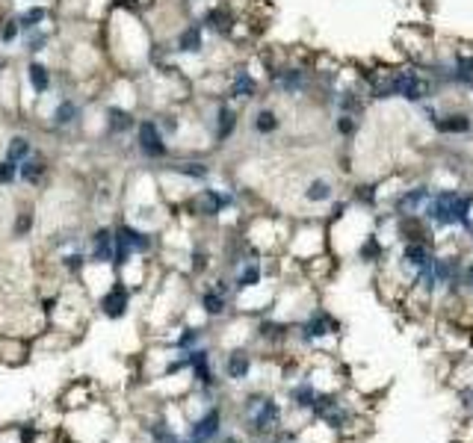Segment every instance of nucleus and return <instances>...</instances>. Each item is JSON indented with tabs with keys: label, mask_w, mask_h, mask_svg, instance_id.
<instances>
[{
	"label": "nucleus",
	"mask_w": 473,
	"mask_h": 443,
	"mask_svg": "<svg viewBox=\"0 0 473 443\" xmlns=\"http://www.w3.org/2000/svg\"><path fill=\"white\" fill-rule=\"evenodd\" d=\"M199 337H202V331L199 328H184V334L175 340V346H178L181 352H186V349H193L195 343H199Z\"/></svg>",
	"instance_id": "31"
},
{
	"label": "nucleus",
	"mask_w": 473,
	"mask_h": 443,
	"mask_svg": "<svg viewBox=\"0 0 473 443\" xmlns=\"http://www.w3.org/2000/svg\"><path fill=\"white\" fill-rule=\"evenodd\" d=\"M267 83V77L251 71L249 62H234L225 71V98L234 104H249L260 95V86Z\"/></svg>",
	"instance_id": "6"
},
{
	"label": "nucleus",
	"mask_w": 473,
	"mask_h": 443,
	"mask_svg": "<svg viewBox=\"0 0 473 443\" xmlns=\"http://www.w3.org/2000/svg\"><path fill=\"white\" fill-rule=\"evenodd\" d=\"M249 372H251V354L246 349L231 352L228 361H225V375H228V379L231 381H246Z\"/></svg>",
	"instance_id": "24"
},
{
	"label": "nucleus",
	"mask_w": 473,
	"mask_h": 443,
	"mask_svg": "<svg viewBox=\"0 0 473 443\" xmlns=\"http://www.w3.org/2000/svg\"><path fill=\"white\" fill-rule=\"evenodd\" d=\"M186 367L193 370L195 381L199 384H211L213 375H211V352L207 349H190L186 352Z\"/></svg>",
	"instance_id": "22"
},
{
	"label": "nucleus",
	"mask_w": 473,
	"mask_h": 443,
	"mask_svg": "<svg viewBox=\"0 0 473 443\" xmlns=\"http://www.w3.org/2000/svg\"><path fill=\"white\" fill-rule=\"evenodd\" d=\"M202 307L207 316H222L228 310V290H222V287H207V290L202 293Z\"/></svg>",
	"instance_id": "25"
},
{
	"label": "nucleus",
	"mask_w": 473,
	"mask_h": 443,
	"mask_svg": "<svg viewBox=\"0 0 473 443\" xmlns=\"http://www.w3.org/2000/svg\"><path fill=\"white\" fill-rule=\"evenodd\" d=\"M435 257V251H432V242H426V239H414V242H402V248H400V266L405 272H411V278L417 272L423 269V266Z\"/></svg>",
	"instance_id": "14"
},
{
	"label": "nucleus",
	"mask_w": 473,
	"mask_h": 443,
	"mask_svg": "<svg viewBox=\"0 0 473 443\" xmlns=\"http://www.w3.org/2000/svg\"><path fill=\"white\" fill-rule=\"evenodd\" d=\"M243 417H246V423L255 435L267 437L281 423V405L275 402L272 396H251L243 408Z\"/></svg>",
	"instance_id": "7"
},
{
	"label": "nucleus",
	"mask_w": 473,
	"mask_h": 443,
	"mask_svg": "<svg viewBox=\"0 0 473 443\" xmlns=\"http://www.w3.org/2000/svg\"><path fill=\"white\" fill-rule=\"evenodd\" d=\"M458 399H461V408H465L467 414H473V384H470V387H465V390L458 393Z\"/></svg>",
	"instance_id": "34"
},
{
	"label": "nucleus",
	"mask_w": 473,
	"mask_h": 443,
	"mask_svg": "<svg viewBox=\"0 0 473 443\" xmlns=\"http://www.w3.org/2000/svg\"><path fill=\"white\" fill-rule=\"evenodd\" d=\"M57 77H60V69L53 62H48L45 57H27L21 86H24L30 95V109L36 107V101L57 92Z\"/></svg>",
	"instance_id": "4"
},
{
	"label": "nucleus",
	"mask_w": 473,
	"mask_h": 443,
	"mask_svg": "<svg viewBox=\"0 0 473 443\" xmlns=\"http://www.w3.org/2000/svg\"><path fill=\"white\" fill-rule=\"evenodd\" d=\"M134 148L145 163H166L172 160V142L163 133L157 116H142L134 130Z\"/></svg>",
	"instance_id": "3"
},
{
	"label": "nucleus",
	"mask_w": 473,
	"mask_h": 443,
	"mask_svg": "<svg viewBox=\"0 0 473 443\" xmlns=\"http://www.w3.org/2000/svg\"><path fill=\"white\" fill-rule=\"evenodd\" d=\"M432 127H435V133H441V136H467L473 130V118L465 109H447V113L438 116Z\"/></svg>",
	"instance_id": "17"
},
{
	"label": "nucleus",
	"mask_w": 473,
	"mask_h": 443,
	"mask_svg": "<svg viewBox=\"0 0 473 443\" xmlns=\"http://www.w3.org/2000/svg\"><path fill=\"white\" fill-rule=\"evenodd\" d=\"M33 154H36V142H33L30 133H12L6 142V148H3V160L21 165L27 157H33Z\"/></svg>",
	"instance_id": "20"
},
{
	"label": "nucleus",
	"mask_w": 473,
	"mask_h": 443,
	"mask_svg": "<svg viewBox=\"0 0 473 443\" xmlns=\"http://www.w3.org/2000/svg\"><path fill=\"white\" fill-rule=\"evenodd\" d=\"M18 169H21V165L0 157V186H3V190H9V186L18 183Z\"/></svg>",
	"instance_id": "30"
},
{
	"label": "nucleus",
	"mask_w": 473,
	"mask_h": 443,
	"mask_svg": "<svg viewBox=\"0 0 473 443\" xmlns=\"http://www.w3.org/2000/svg\"><path fill=\"white\" fill-rule=\"evenodd\" d=\"M281 127V118L275 113V107H258L255 116H251V130L258 133V136H272V133H278Z\"/></svg>",
	"instance_id": "21"
},
{
	"label": "nucleus",
	"mask_w": 473,
	"mask_h": 443,
	"mask_svg": "<svg viewBox=\"0 0 473 443\" xmlns=\"http://www.w3.org/2000/svg\"><path fill=\"white\" fill-rule=\"evenodd\" d=\"M98 307H101V314H104L107 319H122V316L127 314V307H130V287H127L125 281H116V284L101 296Z\"/></svg>",
	"instance_id": "16"
},
{
	"label": "nucleus",
	"mask_w": 473,
	"mask_h": 443,
	"mask_svg": "<svg viewBox=\"0 0 473 443\" xmlns=\"http://www.w3.org/2000/svg\"><path fill=\"white\" fill-rule=\"evenodd\" d=\"M101 44L109 69H116V74L136 77L151 69L157 36H154L145 12L130 6H113L101 24Z\"/></svg>",
	"instance_id": "1"
},
{
	"label": "nucleus",
	"mask_w": 473,
	"mask_h": 443,
	"mask_svg": "<svg viewBox=\"0 0 473 443\" xmlns=\"http://www.w3.org/2000/svg\"><path fill=\"white\" fill-rule=\"evenodd\" d=\"M225 443H237V440H234V437H228V440H225Z\"/></svg>",
	"instance_id": "36"
},
{
	"label": "nucleus",
	"mask_w": 473,
	"mask_h": 443,
	"mask_svg": "<svg viewBox=\"0 0 473 443\" xmlns=\"http://www.w3.org/2000/svg\"><path fill=\"white\" fill-rule=\"evenodd\" d=\"M101 121H104V136H107V139H125L127 133L136 130L139 116H136L134 107L109 101V104L104 107V113H101Z\"/></svg>",
	"instance_id": "9"
},
{
	"label": "nucleus",
	"mask_w": 473,
	"mask_h": 443,
	"mask_svg": "<svg viewBox=\"0 0 473 443\" xmlns=\"http://www.w3.org/2000/svg\"><path fill=\"white\" fill-rule=\"evenodd\" d=\"M12 44H21L18 12L15 9H3L0 12V48H12Z\"/></svg>",
	"instance_id": "23"
},
{
	"label": "nucleus",
	"mask_w": 473,
	"mask_h": 443,
	"mask_svg": "<svg viewBox=\"0 0 473 443\" xmlns=\"http://www.w3.org/2000/svg\"><path fill=\"white\" fill-rule=\"evenodd\" d=\"M316 396H320V390L314 387V381H302V384L290 387V402L296 408H307V411H311L314 402H316Z\"/></svg>",
	"instance_id": "27"
},
{
	"label": "nucleus",
	"mask_w": 473,
	"mask_h": 443,
	"mask_svg": "<svg viewBox=\"0 0 473 443\" xmlns=\"http://www.w3.org/2000/svg\"><path fill=\"white\" fill-rule=\"evenodd\" d=\"M263 281V263L258 257L249 260H237V275H234V287L240 293L243 290H255V287Z\"/></svg>",
	"instance_id": "19"
},
{
	"label": "nucleus",
	"mask_w": 473,
	"mask_h": 443,
	"mask_svg": "<svg viewBox=\"0 0 473 443\" xmlns=\"http://www.w3.org/2000/svg\"><path fill=\"white\" fill-rule=\"evenodd\" d=\"M337 331H340L337 319L328 314L325 307H314L311 314H307L305 323L299 325V337H302V343H316V340H323V337L337 334Z\"/></svg>",
	"instance_id": "11"
},
{
	"label": "nucleus",
	"mask_w": 473,
	"mask_h": 443,
	"mask_svg": "<svg viewBox=\"0 0 473 443\" xmlns=\"http://www.w3.org/2000/svg\"><path fill=\"white\" fill-rule=\"evenodd\" d=\"M33 225H36V210H33V204H27V207H18L12 234H15V237H27L30 230H33Z\"/></svg>",
	"instance_id": "28"
},
{
	"label": "nucleus",
	"mask_w": 473,
	"mask_h": 443,
	"mask_svg": "<svg viewBox=\"0 0 473 443\" xmlns=\"http://www.w3.org/2000/svg\"><path fill=\"white\" fill-rule=\"evenodd\" d=\"M334 198V183L325 181V177H314V181H307L305 186V201L307 204H325Z\"/></svg>",
	"instance_id": "26"
},
{
	"label": "nucleus",
	"mask_w": 473,
	"mask_h": 443,
	"mask_svg": "<svg viewBox=\"0 0 473 443\" xmlns=\"http://www.w3.org/2000/svg\"><path fill=\"white\" fill-rule=\"evenodd\" d=\"M432 186L429 183H414V186H402V190L393 195L391 201V210L393 216L402 219V216H423V210L429 204V198H432Z\"/></svg>",
	"instance_id": "10"
},
{
	"label": "nucleus",
	"mask_w": 473,
	"mask_h": 443,
	"mask_svg": "<svg viewBox=\"0 0 473 443\" xmlns=\"http://www.w3.org/2000/svg\"><path fill=\"white\" fill-rule=\"evenodd\" d=\"M207 125H211V139L216 142V145H225V142H231L237 136V130H240V109H237V104L228 101V98H213Z\"/></svg>",
	"instance_id": "8"
},
{
	"label": "nucleus",
	"mask_w": 473,
	"mask_h": 443,
	"mask_svg": "<svg viewBox=\"0 0 473 443\" xmlns=\"http://www.w3.org/2000/svg\"><path fill=\"white\" fill-rule=\"evenodd\" d=\"M219 426H222V414L216 411V408H211L202 419H195L190 435H186L184 443H211L216 435H219Z\"/></svg>",
	"instance_id": "18"
},
{
	"label": "nucleus",
	"mask_w": 473,
	"mask_h": 443,
	"mask_svg": "<svg viewBox=\"0 0 473 443\" xmlns=\"http://www.w3.org/2000/svg\"><path fill=\"white\" fill-rule=\"evenodd\" d=\"M12 74V62H9V57H3V53H0V80H3V77H9Z\"/></svg>",
	"instance_id": "35"
},
{
	"label": "nucleus",
	"mask_w": 473,
	"mask_h": 443,
	"mask_svg": "<svg viewBox=\"0 0 473 443\" xmlns=\"http://www.w3.org/2000/svg\"><path fill=\"white\" fill-rule=\"evenodd\" d=\"M163 165H166V172H169V174L181 177V181H186V183H207V181H211V174H213L211 163H207V160H199V157L166 160Z\"/></svg>",
	"instance_id": "12"
},
{
	"label": "nucleus",
	"mask_w": 473,
	"mask_h": 443,
	"mask_svg": "<svg viewBox=\"0 0 473 443\" xmlns=\"http://www.w3.org/2000/svg\"><path fill=\"white\" fill-rule=\"evenodd\" d=\"M461 290L473 298V260L465 263V272H461Z\"/></svg>",
	"instance_id": "33"
},
{
	"label": "nucleus",
	"mask_w": 473,
	"mask_h": 443,
	"mask_svg": "<svg viewBox=\"0 0 473 443\" xmlns=\"http://www.w3.org/2000/svg\"><path fill=\"white\" fill-rule=\"evenodd\" d=\"M358 127H361V118H358V116H343V113H340V116L334 118V133H337V136H343V139H352V136H355Z\"/></svg>",
	"instance_id": "29"
},
{
	"label": "nucleus",
	"mask_w": 473,
	"mask_h": 443,
	"mask_svg": "<svg viewBox=\"0 0 473 443\" xmlns=\"http://www.w3.org/2000/svg\"><path fill=\"white\" fill-rule=\"evenodd\" d=\"M116 6H130V9H139V12H148V9L157 3V0H113Z\"/></svg>",
	"instance_id": "32"
},
{
	"label": "nucleus",
	"mask_w": 473,
	"mask_h": 443,
	"mask_svg": "<svg viewBox=\"0 0 473 443\" xmlns=\"http://www.w3.org/2000/svg\"><path fill=\"white\" fill-rule=\"evenodd\" d=\"M116 260V228H95L89 237V263L95 266H109Z\"/></svg>",
	"instance_id": "13"
},
{
	"label": "nucleus",
	"mask_w": 473,
	"mask_h": 443,
	"mask_svg": "<svg viewBox=\"0 0 473 443\" xmlns=\"http://www.w3.org/2000/svg\"><path fill=\"white\" fill-rule=\"evenodd\" d=\"M423 219L432 230H453L461 228L473 234V192H461L456 186L435 190L423 210Z\"/></svg>",
	"instance_id": "2"
},
{
	"label": "nucleus",
	"mask_w": 473,
	"mask_h": 443,
	"mask_svg": "<svg viewBox=\"0 0 473 443\" xmlns=\"http://www.w3.org/2000/svg\"><path fill=\"white\" fill-rule=\"evenodd\" d=\"M48 174H51V160H48V154L36 151L33 157H27L24 163H21V169H18V183L39 190V186H45Z\"/></svg>",
	"instance_id": "15"
},
{
	"label": "nucleus",
	"mask_w": 473,
	"mask_h": 443,
	"mask_svg": "<svg viewBox=\"0 0 473 443\" xmlns=\"http://www.w3.org/2000/svg\"><path fill=\"white\" fill-rule=\"evenodd\" d=\"M237 204H240L237 192L219 190V186H202V190H195L186 198V210L199 219H216V216L228 213V210H234Z\"/></svg>",
	"instance_id": "5"
}]
</instances>
